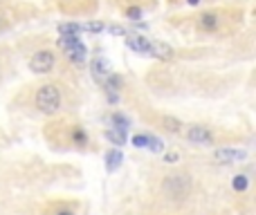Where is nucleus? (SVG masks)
Instances as JSON below:
<instances>
[{
    "label": "nucleus",
    "mask_w": 256,
    "mask_h": 215,
    "mask_svg": "<svg viewBox=\"0 0 256 215\" xmlns=\"http://www.w3.org/2000/svg\"><path fill=\"white\" fill-rule=\"evenodd\" d=\"M36 108L40 110L43 114H54L61 110V92H58L56 85H40L38 90H36Z\"/></svg>",
    "instance_id": "obj_1"
},
{
    "label": "nucleus",
    "mask_w": 256,
    "mask_h": 215,
    "mask_svg": "<svg viewBox=\"0 0 256 215\" xmlns=\"http://www.w3.org/2000/svg\"><path fill=\"white\" fill-rule=\"evenodd\" d=\"M162 189H164V193H166L168 198L182 200L186 193H189L191 182H189V177H186V175H168L166 180H164Z\"/></svg>",
    "instance_id": "obj_2"
},
{
    "label": "nucleus",
    "mask_w": 256,
    "mask_h": 215,
    "mask_svg": "<svg viewBox=\"0 0 256 215\" xmlns=\"http://www.w3.org/2000/svg\"><path fill=\"white\" fill-rule=\"evenodd\" d=\"M58 47L66 52V56L70 58L72 63H84L86 61V47H84V43H81L79 38H58Z\"/></svg>",
    "instance_id": "obj_3"
},
{
    "label": "nucleus",
    "mask_w": 256,
    "mask_h": 215,
    "mask_svg": "<svg viewBox=\"0 0 256 215\" xmlns=\"http://www.w3.org/2000/svg\"><path fill=\"white\" fill-rule=\"evenodd\" d=\"M54 63H56L54 54L50 52V49H40V52H36L34 56L30 58V70L34 72V74H48V72H52Z\"/></svg>",
    "instance_id": "obj_4"
},
{
    "label": "nucleus",
    "mask_w": 256,
    "mask_h": 215,
    "mask_svg": "<svg viewBox=\"0 0 256 215\" xmlns=\"http://www.w3.org/2000/svg\"><path fill=\"white\" fill-rule=\"evenodd\" d=\"M186 139H189L191 144H198V146H212L214 144L212 130L204 126H191L189 130H186Z\"/></svg>",
    "instance_id": "obj_5"
},
{
    "label": "nucleus",
    "mask_w": 256,
    "mask_h": 215,
    "mask_svg": "<svg viewBox=\"0 0 256 215\" xmlns=\"http://www.w3.org/2000/svg\"><path fill=\"white\" fill-rule=\"evenodd\" d=\"M110 74H112V65H110V63H108L106 58H102V56L94 58V63H92V76H94V79L104 85V81H106Z\"/></svg>",
    "instance_id": "obj_6"
},
{
    "label": "nucleus",
    "mask_w": 256,
    "mask_h": 215,
    "mask_svg": "<svg viewBox=\"0 0 256 215\" xmlns=\"http://www.w3.org/2000/svg\"><path fill=\"white\" fill-rule=\"evenodd\" d=\"M245 157H248L245 150H232V148L216 150V159L220 164H236V162H240V159H245Z\"/></svg>",
    "instance_id": "obj_7"
},
{
    "label": "nucleus",
    "mask_w": 256,
    "mask_h": 215,
    "mask_svg": "<svg viewBox=\"0 0 256 215\" xmlns=\"http://www.w3.org/2000/svg\"><path fill=\"white\" fill-rule=\"evenodd\" d=\"M126 45L130 49H135V52H140V54H150V40L144 38V36H140V34L126 36Z\"/></svg>",
    "instance_id": "obj_8"
},
{
    "label": "nucleus",
    "mask_w": 256,
    "mask_h": 215,
    "mask_svg": "<svg viewBox=\"0 0 256 215\" xmlns=\"http://www.w3.org/2000/svg\"><path fill=\"white\" fill-rule=\"evenodd\" d=\"M218 25H220V16L214 11H207L198 18V27L202 31H214V29H218Z\"/></svg>",
    "instance_id": "obj_9"
},
{
    "label": "nucleus",
    "mask_w": 256,
    "mask_h": 215,
    "mask_svg": "<svg viewBox=\"0 0 256 215\" xmlns=\"http://www.w3.org/2000/svg\"><path fill=\"white\" fill-rule=\"evenodd\" d=\"M79 31H81L79 22H63V25H58V34H61L63 38H76Z\"/></svg>",
    "instance_id": "obj_10"
},
{
    "label": "nucleus",
    "mask_w": 256,
    "mask_h": 215,
    "mask_svg": "<svg viewBox=\"0 0 256 215\" xmlns=\"http://www.w3.org/2000/svg\"><path fill=\"white\" fill-rule=\"evenodd\" d=\"M150 54L158 58H171L173 56V49L164 43H150Z\"/></svg>",
    "instance_id": "obj_11"
},
{
    "label": "nucleus",
    "mask_w": 256,
    "mask_h": 215,
    "mask_svg": "<svg viewBox=\"0 0 256 215\" xmlns=\"http://www.w3.org/2000/svg\"><path fill=\"white\" fill-rule=\"evenodd\" d=\"M110 121H112V130L126 135V130H128V126H130V123H128V119L124 117V114H112Z\"/></svg>",
    "instance_id": "obj_12"
},
{
    "label": "nucleus",
    "mask_w": 256,
    "mask_h": 215,
    "mask_svg": "<svg viewBox=\"0 0 256 215\" xmlns=\"http://www.w3.org/2000/svg\"><path fill=\"white\" fill-rule=\"evenodd\" d=\"M162 128L164 130H168V132H173V135L182 132V123L178 121V119H173V117H164L162 119Z\"/></svg>",
    "instance_id": "obj_13"
},
{
    "label": "nucleus",
    "mask_w": 256,
    "mask_h": 215,
    "mask_svg": "<svg viewBox=\"0 0 256 215\" xmlns=\"http://www.w3.org/2000/svg\"><path fill=\"white\" fill-rule=\"evenodd\" d=\"M122 153L120 150H110V153L106 155V162H108V171H117L120 168V164H122Z\"/></svg>",
    "instance_id": "obj_14"
},
{
    "label": "nucleus",
    "mask_w": 256,
    "mask_h": 215,
    "mask_svg": "<svg viewBox=\"0 0 256 215\" xmlns=\"http://www.w3.org/2000/svg\"><path fill=\"white\" fill-rule=\"evenodd\" d=\"M72 139H74L76 144H88V135H86V130L81 126L74 128V132H72Z\"/></svg>",
    "instance_id": "obj_15"
},
{
    "label": "nucleus",
    "mask_w": 256,
    "mask_h": 215,
    "mask_svg": "<svg viewBox=\"0 0 256 215\" xmlns=\"http://www.w3.org/2000/svg\"><path fill=\"white\" fill-rule=\"evenodd\" d=\"M146 146H148L150 150H155V153H160V150H162V141H160L158 137H153V135L146 137Z\"/></svg>",
    "instance_id": "obj_16"
},
{
    "label": "nucleus",
    "mask_w": 256,
    "mask_h": 215,
    "mask_svg": "<svg viewBox=\"0 0 256 215\" xmlns=\"http://www.w3.org/2000/svg\"><path fill=\"white\" fill-rule=\"evenodd\" d=\"M81 29H86V31H92V34H97V31H102L104 29V22H99V20H90V22H86V25H81Z\"/></svg>",
    "instance_id": "obj_17"
},
{
    "label": "nucleus",
    "mask_w": 256,
    "mask_h": 215,
    "mask_svg": "<svg viewBox=\"0 0 256 215\" xmlns=\"http://www.w3.org/2000/svg\"><path fill=\"white\" fill-rule=\"evenodd\" d=\"M248 184H250V182H248V177H245V175H236L234 177V189L236 191H245V189H248Z\"/></svg>",
    "instance_id": "obj_18"
},
{
    "label": "nucleus",
    "mask_w": 256,
    "mask_h": 215,
    "mask_svg": "<svg viewBox=\"0 0 256 215\" xmlns=\"http://www.w3.org/2000/svg\"><path fill=\"white\" fill-rule=\"evenodd\" d=\"M106 137L110 141H115V144H124V141H126V135H122V132H117V130H108Z\"/></svg>",
    "instance_id": "obj_19"
},
{
    "label": "nucleus",
    "mask_w": 256,
    "mask_h": 215,
    "mask_svg": "<svg viewBox=\"0 0 256 215\" xmlns=\"http://www.w3.org/2000/svg\"><path fill=\"white\" fill-rule=\"evenodd\" d=\"M132 144H135L137 148H144L146 146V135H135L132 137Z\"/></svg>",
    "instance_id": "obj_20"
},
{
    "label": "nucleus",
    "mask_w": 256,
    "mask_h": 215,
    "mask_svg": "<svg viewBox=\"0 0 256 215\" xmlns=\"http://www.w3.org/2000/svg\"><path fill=\"white\" fill-rule=\"evenodd\" d=\"M126 13H128V16H130V18H132V20H137V18H140V16H142V11H140V9H137V7H130V9H128V11H126Z\"/></svg>",
    "instance_id": "obj_21"
},
{
    "label": "nucleus",
    "mask_w": 256,
    "mask_h": 215,
    "mask_svg": "<svg viewBox=\"0 0 256 215\" xmlns=\"http://www.w3.org/2000/svg\"><path fill=\"white\" fill-rule=\"evenodd\" d=\"M164 162H168V164L178 162V155H176V153H168V155H164Z\"/></svg>",
    "instance_id": "obj_22"
},
{
    "label": "nucleus",
    "mask_w": 256,
    "mask_h": 215,
    "mask_svg": "<svg viewBox=\"0 0 256 215\" xmlns=\"http://www.w3.org/2000/svg\"><path fill=\"white\" fill-rule=\"evenodd\" d=\"M56 215H74L70 211V209H61V211H56Z\"/></svg>",
    "instance_id": "obj_23"
},
{
    "label": "nucleus",
    "mask_w": 256,
    "mask_h": 215,
    "mask_svg": "<svg viewBox=\"0 0 256 215\" xmlns=\"http://www.w3.org/2000/svg\"><path fill=\"white\" fill-rule=\"evenodd\" d=\"M7 27V20H4V16H0V29H4Z\"/></svg>",
    "instance_id": "obj_24"
},
{
    "label": "nucleus",
    "mask_w": 256,
    "mask_h": 215,
    "mask_svg": "<svg viewBox=\"0 0 256 215\" xmlns=\"http://www.w3.org/2000/svg\"><path fill=\"white\" fill-rule=\"evenodd\" d=\"M189 2H191V4H196V2H198V0H189Z\"/></svg>",
    "instance_id": "obj_25"
}]
</instances>
